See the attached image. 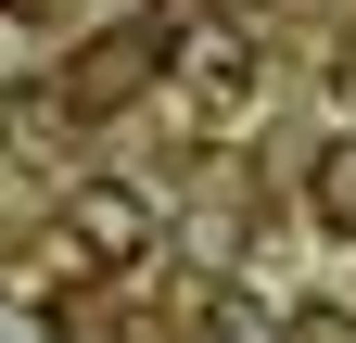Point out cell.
<instances>
[{
	"mask_svg": "<svg viewBox=\"0 0 356 343\" xmlns=\"http://www.w3.org/2000/svg\"><path fill=\"white\" fill-rule=\"evenodd\" d=\"M51 254L64 267H140L153 254V191L140 178H76L51 203Z\"/></svg>",
	"mask_w": 356,
	"mask_h": 343,
	"instance_id": "1",
	"label": "cell"
},
{
	"mask_svg": "<svg viewBox=\"0 0 356 343\" xmlns=\"http://www.w3.org/2000/svg\"><path fill=\"white\" fill-rule=\"evenodd\" d=\"M153 64H165V51H153L140 26H115V38H89V51H76V102H89V115H102V102H127V90H140Z\"/></svg>",
	"mask_w": 356,
	"mask_h": 343,
	"instance_id": "2",
	"label": "cell"
},
{
	"mask_svg": "<svg viewBox=\"0 0 356 343\" xmlns=\"http://www.w3.org/2000/svg\"><path fill=\"white\" fill-rule=\"evenodd\" d=\"M305 203H318V229H343V242H356V127H343V140L318 153V178H305Z\"/></svg>",
	"mask_w": 356,
	"mask_h": 343,
	"instance_id": "3",
	"label": "cell"
},
{
	"mask_svg": "<svg viewBox=\"0 0 356 343\" xmlns=\"http://www.w3.org/2000/svg\"><path fill=\"white\" fill-rule=\"evenodd\" d=\"M280 343H356V318H343V306H293V318H280Z\"/></svg>",
	"mask_w": 356,
	"mask_h": 343,
	"instance_id": "4",
	"label": "cell"
},
{
	"mask_svg": "<svg viewBox=\"0 0 356 343\" xmlns=\"http://www.w3.org/2000/svg\"><path fill=\"white\" fill-rule=\"evenodd\" d=\"M0 343H51V318H38V306H0Z\"/></svg>",
	"mask_w": 356,
	"mask_h": 343,
	"instance_id": "5",
	"label": "cell"
},
{
	"mask_svg": "<svg viewBox=\"0 0 356 343\" xmlns=\"http://www.w3.org/2000/svg\"><path fill=\"white\" fill-rule=\"evenodd\" d=\"M343 102H356V38H343Z\"/></svg>",
	"mask_w": 356,
	"mask_h": 343,
	"instance_id": "6",
	"label": "cell"
}]
</instances>
